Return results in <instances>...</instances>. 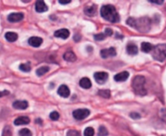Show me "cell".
<instances>
[{
  "label": "cell",
  "instance_id": "obj_1",
  "mask_svg": "<svg viewBox=\"0 0 166 136\" xmlns=\"http://www.w3.org/2000/svg\"><path fill=\"white\" fill-rule=\"evenodd\" d=\"M101 15L103 18L111 23H118L120 20L118 13L113 5H105L101 9Z\"/></svg>",
  "mask_w": 166,
  "mask_h": 136
},
{
  "label": "cell",
  "instance_id": "obj_2",
  "mask_svg": "<svg viewBox=\"0 0 166 136\" xmlns=\"http://www.w3.org/2000/svg\"><path fill=\"white\" fill-rule=\"evenodd\" d=\"M146 79L143 76H136L132 80V88L136 94L139 96H145L147 94V90L145 89Z\"/></svg>",
  "mask_w": 166,
  "mask_h": 136
},
{
  "label": "cell",
  "instance_id": "obj_3",
  "mask_svg": "<svg viewBox=\"0 0 166 136\" xmlns=\"http://www.w3.org/2000/svg\"><path fill=\"white\" fill-rule=\"evenodd\" d=\"M152 20L148 17H141L136 19L133 28L137 29L140 32H148L151 29Z\"/></svg>",
  "mask_w": 166,
  "mask_h": 136
},
{
  "label": "cell",
  "instance_id": "obj_4",
  "mask_svg": "<svg viewBox=\"0 0 166 136\" xmlns=\"http://www.w3.org/2000/svg\"><path fill=\"white\" fill-rule=\"evenodd\" d=\"M153 58L159 62H163L166 59V44H159L153 48Z\"/></svg>",
  "mask_w": 166,
  "mask_h": 136
},
{
  "label": "cell",
  "instance_id": "obj_5",
  "mask_svg": "<svg viewBox=\"0 0 166 136\" xmlns=\"http://www.w3.org/2000/svg\"><path fill=\"white\" fill-rule=\"evenodd\" d=\"M90 111L87 109H79L75 110L73 112V117L76 120H83L86 117L89 116Z\"/></svg>",
  "mask_w": 166,
  "mask_h": 136
},
{
  "label": "cell",
  "instance_id": "obj_6",
  "mask_svg": "<svg viewBox=\"0 0 166 136\" xmlns=\"http://www.w3.org/2000/svg\"><path fill=\"white\" fill-rule=\"evenodd\" d=\"M108 74L106 72H96L94 74V79L96 80V83H98L99 84H103L106 82V80H108Z\"/></svg>",
  "mask_w": 166,
  "mask_h": 136
},
{
  "label": "cell",
  "instance_id": "obj_7",
  "mask_svg": "<svg viewBox=\"0 0 166 136\" xmlns=\"http://www.w3.org/2000/svg\"><path fill=\"white\" fill-rule=\"evenodd\" d=\"M117 55V52L114 47L109 48V49H104L101 50V56L103 58H107L109 57H114Z\"/></svg>",
  "mask_w": 166,
  "mask_h": 136
},
{
  "label": "cell",
  "instance_id": "obj_8",
  "mask_svg": "<svg viewBox=\"0 0 166 136\" xmlns=\"http://www.w3.org/2000/svg\"><path fill=\"white\" fill-rule=\"evenodd\" d=\"M24 19V14L20 12H16V13H11L8 15L7 19L9 22L11 23H15V22H19L20 20Z\"/></svg>",
  "mask_w": 166,
  "mask_h": 136
},
{
  "label": "cell",
  "instance_id": "obj_9",
  "mask_svg": "<svg viewBox=\"0 0 166 136\" xmlns=\"http://www.w3.org/2000/svg\"><path fill=\"white\" fill-rule=\"evenodd\" d=\"M70 93V89H69V88L67 85H61L59 88V89H58V94L60 97H64V98H67V97H69Z\"/></svg>",
  "mask_w": 166,
  "mask_h": 136
},
{
  "label": "cell",
  "instance_id": "obj_10",
  "mask_svg": "<svg viewBox=\"0 0 166 136\" xmlns=\"http://www.w3.org/2000/svg\"><path fill=\"white\" fill-rule=\"evenodd\" d=\"M55 36L56 37H59V38L67 39L70 36V32L67 28H62V29L55 31Z\"/></svg>",
  "mask_w": 166,
  "mask_h": 136
},
{
  "label": "cell",
  "instance_id": "obj_11",
  "mask_svg": "<svg viewBox=\"0 0 166 136\" xmlns=\"http://www.w3.org/2000/svg\"><path fill=\"white\" fill-rule=\"evenodd\" d=\"M128 78H129V73L127 71H123L114 76V79L117 82H124Z\"/></svg>",
  "mask_w": 166,
  "mask_h": 136
},
{
  "label": "cell",
  "instance_id": "obj_12",
  "mask_svg": "<svg viewBox=\"0 0 166 136\" xmlns=\"http://www.w3.org/2000/svg\"><path fill=\"white\" fill-rule=\"evenodd\" d=\"M42 42H43V40L41 37H32L29 39V44L33 47H39Z\"/></svg>",
  "mask_w": 166,
  "mask_h": 136
},
{
  "label": "cell",
  "instance_id": "obj_13",
  "mask_svg": "<svg viewBox=\"0 0 166 136\" xmlns=\"http://www.w3.org/2000/svg\"><path fill=\"white\" fill-rule=\"evenodd\" d=\"M12 105L16 109H26L29 106V103L26 101H15Z\"/></svg>",
  "mask_w": 166,
  "mask_h": 136
},
{
  "label": "cell",
  "instance_id": "obj_14",
  "mask_svg": "<svg viewBox=\"0 0 166 136\" xmlns=\"http://www.w3.org/2000/svg\"><path fill=\"white\" fill-rule=\"evenodd\" d=\"M35 7L36 11H37V12L42 13L48 11V6H46V4L45 3L44 1H37V2H36Z\"/></svg>",
  "mask_w": 166,
  "mask_h": 136
},
{
  "label": "cell",
  "instance_id": "obj_15",
  "mask_svg": "<svg viewBox=\"0 0 166 136\" xmlns=\"http://www.w3.org/2000/svg\"><path fill=\"white\" fill-rule=\"evenodd\" d=\"M30 122V119L28 117L25 116H21L15 119L14 121V124L16 126H20V125H27Z\"/></svg>",
  "mask_w": 166,
  "mask_h": 136
},
{
  "label": "cell",
  "instance_id": "obj_16",
  "mask_svg": "<svg viewBox=\"0 0 166 136\" xmlns=\"http://www.w3.org/2000/svg\"><path fill=\"white\" fill-rule=\"evenodd\" d=\"M84 13L88 16H95L96 14V5L92 4L86 6L84 8Z\"/></svg>",
  "mask_w": 166,
  "mask_h": 136
},
{
  "label": "cell",
  "instance_id": "obj_17",
  "mask_svg": "<svg viewBox=\"0 0 166 136\" xmlns=\"http://www.w3.org/2000/svg\"><path fill=\"white\" fill-rule=\"evenodd\" d=\"M127 51L130 55H136L138 54L137 45L134 43H129L127 46Z\"/></svg>",
  "mask_w": 166,
  "mask_h": 136
},
{
  "label": "cell",
  "instance_id": "obj_18",
  "mask_svg": "<svg viewBox=\"0 0 166 136\" xmlns=\"http://www.w3.org/2000/svg\"><path fill=\"white\" fill-rule=\"evenodd\" d=\"M63 58L66 61H67V62H71V63H73V62H75V61H76V59H77L75 54L71 51L66 52L63 55Z\"/></svg>",
  "mask_w": 166,
  "mask_h": 136
},
{
  "label": "cell",
  "instance_id": "obj_19",
  "mask_svg": "<svg viewBox=\"0 0 166 136\" xmlns=\"http://www.w3.org/2000/svg\"><path fill=\"white\" fill-rule=\"evenodd\" d=\"M79 85H80V87H82L83 89H88L92 87V82H91V80H90L88 78L85 77L81 79L80 81H79Z\"/></svg>",
  "mask_w": 166,
  "mask_h": 136
},
{
  "label": "cell",
  "instance_id": "obj_20",
  "mask_svg": "<svg viewBox=\"0 0 166 136\" xmlns=\"http://www.w3.org/2000/svg\"><path fill=\"white\" fill-rule=\"evenodd\" d=\"M5 38L9 42H14L18 39V35L13 32H7L5 34Z\"/></svg>",
  "mask_w": 166,
  "mask_h": 136
},
{
  "label": "cell",
  "instance_id": "obj_21",
  "mask_svg": "<svg viewBox=\"0 0 166 136\" xmlns=\"http://www.w3.org/2000/svg\"><path fill=\"white\" fill-rule=\"evenodd\" d=\"M153 50V46L151 43L148 42H143L141 44V50L144 53H149Z\"/></svg>",
  "mask_w": 166,
  "mask_h": 136
},
{
  "label": "cell",
  "instance_id": "obj_22",
  "mask_svg": "<svg viewBox=\"0 0 166 136\" xmlns=\"http://www.w3.org/2000/svg\"><path fill=\"white\" fill-rule=\"evenodd\" d=\"M49 71H50V68L48 67H42L37 70L36 73H37V76H42L43 75L47 73Z\"/></svg>",
  "mask_w": 166,
  "mask_h": 136
},
{
  "label": "cell",
  "instance_id": "obj_23",
  "mask_svg": "<svg viewBox=\"0 0 166 136\" xmlns=\"http://www.w3.org/2000/svg\"><path fill=\"white\" fill-rule=\"evenodd\" d=\"M20 70L24 72H29L31 70V66H30V63L28 62L26 63H22V64L20 65Z\"/></svg>",
  "mask_w": 166,
  "mask_h": 136
},
{
  "label": "cell",
  "instance_id": "obj_24",
  "mask_svg": "<svg viewBox=\"0 0 166 136\" xmlns=\"http://www.w3.org/2000/svg\"><path fill=\"white\" fill-rule=\"evenodd\" d=\"M98 94L100 97H103V98H109L110 97V91L108 89H105V90H100L98 92Z\"/></svg>",
  "mask_w": 166,
  "mask_h": 136
},
{
  "label": "cell",
  "instance_id": "obj_25",
  "mask_svg": "<svg viewBox=\"0 0 166 136\" xmlns=\"http://www.w3.org/2000/svg\"><path fill=\"white\" fill-rule=\"evenodd\" d=\"M2 136H12V130L10 126H6L2 130Z\"/></svg>",
  "mask_w": 166,
  "mask_h": 136
},
{
  "label": "cell",
  "instance_id": "obj_26",
  "mask_svg": "<svg viewBox=\"0 0 166 136\" xmlns=\"http://www.w3.org/2000/svg\"><path fill=\"white\" fill-rule=\"evenodd\" d=\"M108 130L107 129L105 128V126H100L99 127L98 130V136H107L108 135Z\"/></svg>",
  "mask_w": 166,
  "mask_h": 136
},
{
  "label": "cell",
  "instance_id": "obj_27",
  "mask_svg": "<svg viewBox=\"0 0 166 136\" xmlns=\"http://www.w3.org/2000/svg\"><path fill=\"white\" fill-rule=\"evenodd\" d=\"M19 134H20V136H33L32 132L29 129H27V128H24V129L20 130V131H19Z\"/></svg>",
  "mask_w": 166,
  "mask_h": 136
},
{
  "label": "cell",
  "instance_id": "obj_28",
  "mask_svg": "<svg viewBox=\"0 0 166 136\" xmlns=\"http://www.w3.org/2000/svg\"><path fill=\"white\" fill-rule=\"evenodd\" d=\"M94 129L92 127H87L84 130V136H94Z\"/></svg>",
  "mask_w": 166,
  "mask_h": 136
},
{
  "label": "cell",
  "instance_id": "obj_29",
  "mask_svg": "<svg viewBox=\"0 0 166 136\" xmlns=\"http://www.w3.org/2000/svg\"><path fill=\"white\" fill-rule=\"evenodd\" d=\"M50 118L53 121H57L58 119L59 118V113L56 111H54V112L51 113V114H50Z\"/></svg>",
  "mask_w": 166,
  "mask_h": 136
},
{
  "label": "cell",
  "instance_id": "obj_30",
  "mask_svg": "<svg viewBox=\"0 0 166 136\" xmlns=\"http://www.w3.org/2000/svg\"><path fill=\"white\" fill-rule=\"evenodd\" d=\"M105 37H106V36H105V33H99V34L94 36V39L96 41H103V40H105Z\"/></svg>",
  "mask_w": 166,
  "mask_h": 136
},
{
  "label": "cell",
  "instance_id": "obj_31",
  "mask_svg": "<svg viewBox=\"0 0 166 136\" xmlns=\"http://www.w3.org/2000/svg\"><path fill=\"white\" fill-rule=\"evenodd\" d=\"M67 136H80V134L77 130H71L67 132Z\"/></svg>",
  "mask_w": 166,
  "mask_h": 136
},
{
  "label": "cell",
  "instance_id": "obj_32",
  "mask_svg": "<svg viewBox=\"0 0 166 136\" xmlns=\"http://www.w3.org/2000/svg\"><path fill=\"white\" fill-rule=\"evenodd\" d=\"M130 117H131L132 119H135V120H137V119H140V117H141V116H140V113H130Z\"/></svg>",
  "mask_w": 166,
  "mask_h": 136
},
{
  "label": "cell",
  "instance_id": "obj_33",
  "mask_svg": "<svg viewBox=\"0 0 166 136\" xmlns=\"http://www.w3.org/2000/svg\"><path fill=\"white\" fill-rule=\"evenodd\" d=\"M160 116H161V119L163 120V122H164L166 123V109H163L161 110V114H160Z\"/></svg>",
  "mask_w": 166,
  "mask_h": 136
},
{
  "label": "cell",
  "instance_id": "obj_34",
  "mask_svg": "<svg viewBox=\"0 0 166 136\" xmlns=\"http://www.w3.org/2000/svg\"><path fill=\"white\" fill-rule=\"evenodd\" d=\"M105 34L106 37H108V36H111L112 34H113V30H112L111 28H105Z\"/></svg>",
  "mask_w": 166,
  "mask_h": 136
},
{
  "label": "cell",
  "instance_id": "obj_35",
  "mask_svg": "<svg viewBox=\"0 0 166 136\" xmlns=\"http://www.w3.org/2000/svg\"><path fill=\"white\" fill-rule=\"evenodd\" d=\"M148 2H153V3H156V4H163L164 1L163 0H148Z\"/></svg>",
  "mask_w": 166,
  "mask_h": 136
},
{
  "label": "cell",
  "instance_id": "obj_36",
  "mask_svg": "<svg viewBox=\"0 0 166 136\" xmlns=\"http://www.w3.org/2000/svg\"><path fill=\"white\" fill-rule=\"evenodd\" d=\"M71 2V0H59V3H61V4H63V5L68 4V3H70Z\"/></svg>",
  "mask_w": 166,
  "mask_h": 136
},
{
  "label": "cell",
  "instance_id": "obj_37",
  "mask_svg": "<svg viewBox=\"0 0 166 136\" xmlns=\"http://www.w3.org/2000/svg\"><path fill=\"white\" fill-rule=\"evenodd\" d=\"M10 94L8 91H3V92H0V97H4V96H7Z\"/></svg>",
  "mask_w": 166,
  "mask_h": 136
},
{
  "label": "cell",
  "instance_id": "obj_38",
  "mask_svg": "<svg viewBox=\"0 0 166 136\" xmlns=\"http://www.w3.org/2000/svg\"><path fill=\"white\" fill-rule=\"evenodd\" d=\"M74 40L75 41H79V40H80V36H79V35H77V34H75L74 36Z\"/></svg>",
  "mask_w": 166,
  "mask_h": 136
},
{
  "label": "cell",
  "instance_id": "obj_39",
  "mask_svg": "<svg viewBox=\"0 0 166 136\" xmlns=\"http://www.w3.org/2000/svg\"><path fill=\"white\" fill-rule=\"evenodd\" d=\"M36 123H38V124H40V125H42V121L41 118H37V120H36Z\"/></svg>",
  "mask_w": 166,
  "mask_h": 136
}]
</instances>
